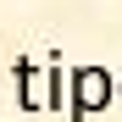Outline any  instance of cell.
<instances>
[{"label": "cell", "instance_id": "6da1fadb", "mask_svg": "<svg viewBox=\"0 0 122 122\" xmlns=\"http://www.w3.org/2000/svg\"><path fill=\"white\" fill-rule=\"evenodd\" d=\"M67 100H72V122H89L94 111H106L111 106V94H117V83H111V72L106 67H72V78H67Z\"/></svg>", "mask_w": 122, "mask_h": 122}, {"label": "cell", "instance_id": "3957f363", "mask_svg": "<svg viewBox=\"0 0 122 122\" xmlns=\"http://www.w3.org/2000/svg\"><path fill=\"white\" fill-rule=\"evenodd\" d=\"M45 106H67V78H61L56 61L45 67Z\"/></svg>", "mask_w": 122, "mask_h": 122}, {"label": "cell", "instance_id": "7a4b0ae2", "mask_svg": "<svg viewBox=\"0 0 122 122\" xmlns=\"http://www.w3.org/2000/svg\"><path fill=\"white\" fill-rule=\"evenodd\" d=\"M17 100H22V111H39V106H45V78H39L28 61H17Z\"/></svg>", "mask_w": 122, "mask_h": 122}, {"label": "cell", "instance_id": "277c9868", "mask_svg": "<svg viewBox=\"0 0 122 122\" xmlns=\"http://www.w3.org/2000/svg\"><path fill=\"white\" fill-rule=\"evenodd\" d=\"M117 100H122V78H117Z\"/></svg>", "mask_w": 122, "mask_h": 122}]
</instances>
